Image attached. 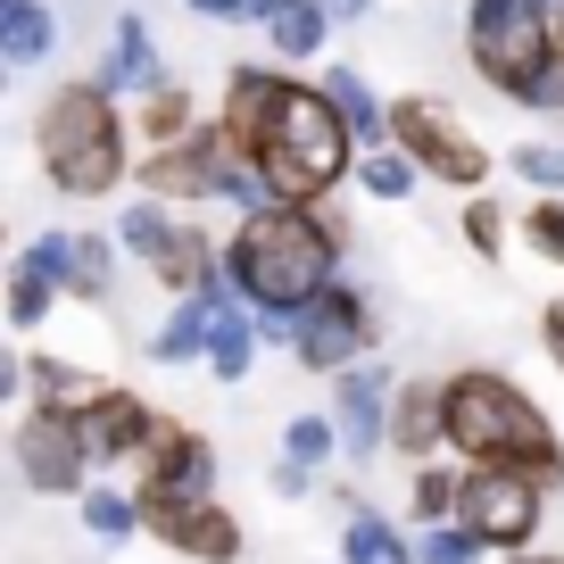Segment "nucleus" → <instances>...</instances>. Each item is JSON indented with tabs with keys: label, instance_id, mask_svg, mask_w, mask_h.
Wrapping results in <instances>:
<instances>
[{
	"label": "nucleus",
	"instance_id": "nucleus-8",
	"mask_svg": "<svg viewBox=\"0 0 564 564\" xmlns=\"http://www.w3.org/2000/svg\"><path fill=\"white\" fill-rule=\"evenodd\" d=\"M133 498H141V514L216 498V441L199 432V423H183V415H159L150 448L133 457Z\"/></svg>",
	"mask_w": 564,
	"mask_h": 564
},
{
	"label": "nucleus",
	"instance_id": "nucleus-29",
	"mask_svg": "<svg viewBox=\"0 0 564 564\" xmlns=\"http://www.w3.org/2000/svg\"><path fill=\"white\" fill-rule=\"evenodd\" d=\"M166 232H175V216H166V199H150V192H133V208H117V249L124 258H159L166 249Z\"/></svg>",
	"mask_w": 564,
	"mask_h": 564
},
{
	"label": "nucleus",
	"instance_id": "nucleus-2",
	"mask_svg": "<svg viewBox=\"0 0 564 564\" xmlns=\"http://www.w3.org/2000/svg\"><path fill=\"white\" fill-rule=\"evenodd\" d=\"M34 150L42 175H51L58 199H117L133 183V117H124L117 91H100L91 75L58 84L51 100L34 108Z\"/></svg>",
	"mask_w": 564,
	"mask_h": 564
},
{
	"label": "nucleus",
	"instance_id": "nucleus-16",
	"mask_svg": "<svg viewBox=\"0 0 564 564\" xmlns=\"http://www.w3.org/2000/svg\"><path fill=\"white\" fill-rule=\"evenodd\" d=\"M282 84H291V75H274L265 58L225 67V108H216V124L232 133V150H241V159H258L265 124H274V108H282Z\"/></svg>",
	"mask_w": 564,
	"mask_h": 564
},
{
	"label": "nucleus",
	"instance_id": "nucleus-40",
	"mask_svg": "<svg viewBox=\"0 0 564 564\" xmlns=\"http://www.w3.org/2000/svg\"><path fill=\"white\" fill-rule=\"evenodd\" d=\"M498 564H564L556 547H523V556H498Z\"/></svg>",
	"mask_w": 564,
	"mask_h": 564
},
{
	"label": "nucleus",
	"instance_id": "nucleus-17",
	"mask_svg": "<svg viewBox=\"0 0 564 564\" xmlns=\"http://www.w3.org/2000/svg\"><path fill=\"white\" fill-rule=\"evenodd\" d=\"M225 300H232V274H216L208 291H192L159 333L141 340V357H150V366H199V357L216 349V307H225Z\"/></svg>",
	"mask_w": 564,
	"mask_h": 564
},
{
	"label": "nucleus",
	"instance_id": "nucleus-15",
	"mask_svg": "<svg viewBox=\"0 0 564 564\" xmlns=\"http://www.w3.org/2000/svg\"><path fill=\"white\" fill-rule=\"evenodd\" d=\"M141 531H150V540H166L175 556H192V564H241V523H232L216 498H199V507H159V514H141Z\"/></svg>",
	"mask_w": 564,
	"mask_h": 564
},
{
	"label": "nucleus",
	"instance_id": "nucleus-26",
	"mask_svg": "<svg viewBox=\"0 0 564 564\" xmlns=\"http://www.w3.org/2000/svg\"><path fill=\"white\" fill-rule=\"evenodd\" d=\"M340 564H423L415 540H399V523H382L373 507H349V531H340Z\"/></svg>",
	"mask_w": 564,
	"mask_h": 564
},
{
	"label": "nucleus",
	"instance_id": "nucleus-7",
	"mask_svg": "<svg viewBox=\"0 0 564 564\" xmlns=\"http://www.w3.org/2000/svg\"><path fill=\"white\" fill-rule=\"evenodd\" d=\"M457 523L474 531L490 556H523L547 523V481L514 474V465H465V498H457Z\"/></svg>",
	"mask_w": 564,
	"mask_h": 564
},
{
	"label": "nucleus",
	"instance_id": "nucleus-36",
	"mask_svg": "<svg viewBox=\"0 0 564 564\" xmlns=\"http://www.w3.org/2000/svg\"><path fill=\"white\" fill-rule=\"evenodd\" d=\"M415 547H423V564H481V556H490V547H481L465 523H432Z\"/></svg>",
	"mask_w": 564,
	"mask_h": 564
},
{
	"label": "nucleus",
	"instance_id": "nucleus-20",
	"mask_svg": "<svg viewBox=\"0 0 564 564\" xmlns=\"http://www.w3.org/2000/svg\"><path fill=\"white\" fill-rule=\"evenodd\" d=\"M333 0H282L274 25H265V42H274L282 67H307V58H324V42H333Z\"/></svg>",
	"mask_w": 564,
	"mask_h": 564
},
{
	"label": "nucleus",
	"instance_id": "nucleus-11",
	"mask_svg": "<svg viewBox=\"0 0 564 564\" xmlns=\"http://www.w3.org/2000/svg\"><path fill=\"white\" fill-rule=\"evenodd\" d=\"M382 340V324H373V300L357 291V282H333L316 307L300 316V340H291V357H300L307 373H349L366 366V349Z\"/></svg>",
	"mask_w": 564,
	"mask_h": 564
},
{
	"label": "nucleus",
	"instance_id": "nucleus-5",
	"mask_svg": "<svg viewBox=\"0 0 564 564\" xmlns=\"http://www.w3.org/2000/svg\"><path fill=\"white\" fill-rule=\"evenodd\" d=\"M465 58L498 100H514L540 67H556V18L531 0H474L465 9Z\"/></svg>",
	"mask_w": 564,
	"mask_h": 564
},
{
	"label": "nucleus",
	"instance_id": "nucleus-42",
	"mask_svg": "<svg viewBox=\"0 0 564 564\" xmlns=\"http://www.w3.org/2000/svg\"><path fill=\"white\" fill-rule=\"evenodd\" d=\"M556 58H564V9H556Z\"/></svg>",
	"mask_w": 564,
	"mask_h": 564
},
{
	"label": "nucleus",
	"instance_id": "nucleus-33",
	"mask_svg": "<svg viewBox=\"0 0 564 564\" xmlns=\"http://www.w3.org/2000/svg\"><path fill=\"white\" fill-rule=\"evenodd\" d=\"M333 448H340V423H333V415H291V423H282V457L333 465Z\"/></svg>",
	"mask_w": 564,
	"mask_h": 564
},
{
	"label": "nucleus",
	"instance_id": "nucleus-9",
	"mask_svg": "<svg viewBox=\"0 0 564 564\" xmlns=\"http://www.w3.org/2000/svg\"><path fill=\"white\" fill-rule=\"evenodd\" d=\"M9 457H18L25 490L34 498H84L91 490V441H84V423L67 415V406H25L18 432H9Z\"/></svg>",
	"mask_w": 564,
	"mask_h": 564
},
{
	"label": "nucleus",
	"instance_id": "nucleus-30",
	"mask_svg": "<svg viewBox=\"0 0 564 564\" xmlns=\"http://www.w3.org/2000/svg\"><path fill=\"white\" fill-rule=\"evenodd\" d=\"M58 300H67V291H58V282L42 274L34 258H18V265H9V324H18V333H34V324L51 316Z\"/></svg>",
	"mask_w": 564,
	"mask_h": 564
},
{
	"label": "nucleus",
	"instance_id": "nucleus-38",
	"mask_svg": "<svg viewBox=\"0 0 564 564\" xmlns=\"http://www.w3.org/2000/svg\"><path fill=\"white\" fill-rule=\"evenodd\" d=\"M192 18H208V25H258L249 18V0H183Z\"/></svg>",
	"mask_w": 564,
	"mask_h": 564
},
{
	"label": "nucleus",
	"instance_id": "nucleus-35",
	"mask_svg": "<svg viewBox=\"0 0 564 564\" xmlns=\"http://www.w3.org/2000/svg\"><path fill=\"white\" fill-rule=\"evenodd\" d=\"M523 241H531V258L564 265V199H540V192H531V208H523Z\"/></svg>",
	"mask_w": 564,
	"mask_h": 564
},
{
	"label": "nucleus",
	"instance_id": "nucleus-32",
	"mask_svg": "<svg viewBox=\"0 0 564 564\" xmlns=\"http://www.w3.org/2000/svg\"><path fill=\"white\" fill-rule=\"evenodd\" d=\"M457 225H465V249H474V258H507V208H498V199L490 192H474V199H465V216H457Z\"/></svg>",
	"mask_w": 564,
	"mask_h": 564
},
{
	"label": "nucleus",
	"instance_id": "nucleus-6",
	"mask_svg": "<svg viewBox=\"0 0 564 564\" xmlns=\"http://www.w3.org/2000/svg\"><path fill=\"white\" fill-rule=\"evenodd\" d=\"M390 141H399L432 183H448L457 199H474L481 183H490V150L474 141V124H465L441 91H399V100H390Z\"/></svg>",
	"mask_w": 564,
	"mask_h": 564
},
{
	"label": "nucleus",
	"instance_id": "nucleus-27",
	"mask_svg": "<svg viewBox=\"0 0 564 564\" xmlns=\"http://www.w3.org/2000/svg\"><path fill=\"white\" fill-rule=\"evenodd\" d=\"M415 183H432V175H423V166L406 159L399 141H382V150H366V159H357V192H366V199H382V208H399V199L415 192Z\"/></svg>",
	"mask_w": 564,
	"mask_h": 564
},
{
	"label": "nucleus",
	"instance_id": "nucleus-25",
	"mask_svg": "<svg viewBox=\"0 0 564 564\" xmlns=\"http://www.w3.org/2000/svg\"><path fill=\"white\" fill-rule=\"evenodd\" d=\"M117 258H124L117 232H75V241H67V300L100 307L108 291H117Z\"/></svg>",
	"mask_w": 564,
	"mask_h": 564
},
{
	"label": "nucleus",
	"instance_id": "nucleus-1",
	"mask_svg": "<svg viewBox=\"0 0 564 564\" xmlns=\"http://www.w3.org/2000/svg\"><path fill=\"white\" fill-rule=\"evenodd\" d=\"M225 274L258 316H307L340 282V216L265 199V208H249L241 225H232Z\"/></svg>",
	"mask_w": 564,
	"mask_h": 564
},
{
	"label": "nucleus",
	"instance_id": "nucleus-18",
	"mask_svg": "<svg viewBox=\"0 0 564 564\" xmlns=\"http://www.w3.org/2000/svg\"><path fill=\"white\" fill-rule=\"evenodd\" d=\"M91 84L117 91V100H150V91L166 84V58H159V42H150V25H141V9H124V18H117L108 58L91 67Z\"/></svg>",
	"mask_w": 564,
	"mask_h": 564
},
{
	"label": "nucleus",
	"instance_id": "nucleus-28",
	"mask_svg": "<svg viewBox=\"0 0 564 564\" xmlns=\"http://www.w3.org/2000/svg\"><path fill=\"white\" fill-rule=\"evenodd\" d=\"M457 498H465V474H448V465H415V481H406V514H415V531L457 523Z\"/></svg>",
	"mask_w": 564,
	"mask_h": 564
},
{
	"label": "nucleus",
	"instance_id": "nucleus-12",
	"mask_svg": "<svg viewBox=\"0 0 564 564\" xmlns=\"http://www.w3.org/2000/svg\"><path fill=\"white\" fill-rule=\"evenodd\" d=\"M390 399H399V390H390V373L373 366H349V373H333V423H340V448H349V457H382L390 448Z\"/></svg>",
	"mask_w": 564,
	"mask_h": 564
},
{
	"label": "nucleus",
	"instance_id": "nucleus-10",
	"mask_svg": "<svg viewBox=\"0 0 564 564\" xmlns=\"http://www.w3.org/2000/svg\"><path fill=\"white\" fill-rule=\"evenodd\" d=\"M232 133L225 124H199L192 141H166V150H141L133 159V192H150V199H166V208H216V192H225V175H232Z\"/></svg>",
	"mask_w": 564,
	"mask_h": 564
},
{
	"label": "nucleus",
	"instance_id": "nucleus-37",
	"mask_svg": "<svg viewBox=\"0 0 564 564\" xmlns=\"http://www.w3.org/2000/svg\"><path fill=\"white\" fill-rule=\"evenodd\" d=\"M540 349H547V366L564 373V300H547V307H540Z\"/></svg>",
	"mask_w": 564,
	"mask_h": 564
},
{
	"label": "nucleus",
	"instance_id": "nucleus-24",
	"mask_svg": "<svg viewBox=\"0 0 564 564\" xmlns=\"http://www.w3.org/2000/svg\"><path fill=\"white\" fill-rule=\"evenodd\" d=\"M100 390H108V373H91V366H58V357H34V366H25V406H67V415H84Z\"/></svg>",
	"mask_w": 564,
	"mask_h": 564
},
{
	"label": "nucleus",
	"instance_id": "nucleus-4",
	"mask_svg": "<svg viewBox=\"0 0 564 564\" xmlns=\"http://www.w3.org/2000/svg\"><path fill=\"white\" fill-rule=\"evenodd\" d=\"M357 159H366V141H357V124L333 108V91L291 75V84H282V108H274V124H265V141H258V159H249V166L265 175V199L324 208V199L357 175Z\"/></svg>",
	"mask_w": 564,
	"mask_h": 564
},
{
	"label": "nucleus",
	"instance_id": "nucleus-41",
	"mask_svg": "<svg viewBox=\"0 0 564 564\" xmlns=\"http://www.w3.org/2000/svg\"><path fill=\"white\" fill-rule=\"evenodd\" d=\"M366 9H373V0H333V18H340V25H349V18H366Z\"/></svg>",
	"mask_w": 564,
	"mask_h": 564
},
{
	"label": "nucleus",
	"instance_id": "nucleus-23",
	"mask_svg": "<svg viewBox=\"0 0 564 564\" xmlns=\"http://www.w3.org/2000/svg\"><path fill=\"white\" fill-rule=\"evenodd\" d=\"M51 42H58L51 0H0V58H9V67H42Z\"/></svg>",
	"mask_w": 564,
	"mask_h": 564
},
{
	"label": "nucleus",
	"instance_id": "nucleus-19",
	"mask_svg": "<svg viewBox=\"0 0 564 564\" xmlns=\"http://www.w3.org/2000/svg\"><path fill=\"white\" fill-rule=\"evenodd\" d=\"M199 100H192V84H175V75H166L159 91H150V100H133V141L141 150H166V141H192L199 133Z\"/></svg>",
	"mask_w": 564,
	"mask_h": 564
},
{
	"label": "nucleus",
	"instance_id": "nucleus-3",
	"mask_svg": "<svg viewBox=\"0 0 564 564\" xmlns=\"http://www.w3.org/2000/svg\"><path fill=\"white\" fill-rule=\"evenodd\" d=\"M448 448L465 465H514V474L547 481V490L564 481V441L547 423V406L498 366L448 373Z\"/></svg>",
	"mask_w": 564,
	"mask_h": 564
},
{
	"label": "nucleus",
	"instance_id": "nucleus-13",
	"mask_svg": "<svg viewBox=\"0 0 564 564\" xmlns=\"http://www.w3.org/2000/svg\"><path fill=\"white\" fill-rule=\"evenodd\" d=\"M390 448L406 465H432L448 448V373H406L390 399Z\"/></svg>",
	"mask_w": 564,
	"mask_h": 564
},
{
	"label": "nucleus",
	"instance_id": "nucleus-39",
	"mask_svg": "<svg viewBox=\"0 0 564 564\" xmlns=\"http://www.w3.org/2000/svg\"><path fill=\"white\" fill-rule=\"evenodd\" d=\"M307 490H316V465L282 457V465H274V498H307Z\"/></svg>",
	"mask_w": 564,
	"mask_h": 564
},
{
	"label": "nucleus",
	"instance_id": "nucleus-21",
	"mask_svg": "<svg viewBox=\"0 0 564 564\" xmlns=\"http://www.w3.org/2000/svg\"><path fill=\"white\" fill-rule=\"evenodd\" d=\"M316 84L333 91V108H340V117L357 124V141H366V150H382V141H390V100H373L366 67H349V58H333V67H324Z\"/></svg>",
	"mask_w": 564,
	"mask_h": 564
},
{
	"label": "nucleus",
	"instance_id": "nucleus-22",
	"mask_svg": "<svg viewBox=\"0 0 564 564\" xmlns=\"http://www.w3.org/2000/svg\"><path fill=\"white\" fill-rule=\"evenodd\" d=\"M258 307L241 300V291H232L225 307H216V349H208V373L216 382H249V366H258Z\"/></svg>",
	"mask_w": 564,
	"mask_h": 564
},
{
	"label": "nucleus",
	"instance_id": "nucleus-43",
	"mask_svg": "<svg viewBox=\"0 0 564 564\" xmlns=\"http://www.w3.org/2000/svg\"><path fill=\"white\" fill-rule=\"evenodd\" d=\"M531 9H547V18H556V9H564V0H531Z\"/></svg>",
	"mask_w": 564,
	"mask_h": 564
},
{
	"label": "nucleus",
	"instance_id": "nucleus-31",
	"mask_svg": "<svg viewBox=\"0 0 564 564\" xmlns=\"http://www.w3.org/2000/svg\"><path fill=\"white\" fill-rule=\"evenodd\" d=\"M75 507H84L91 540H133V531H141V498L133 490H84Z\"/></svg>",
	"mask_w": 564,
	"mask_h": 564
},
{
	"label": "nucleus",
	"instance_id": "nucleus-34",
	"mask_svg": "<svg viewBox=\"0 0 564 564\" xmlns=\"http://www.w3.org/2000/svg\"><path fill=\"white\" fill-rule=\"evenodd\" d=\"M514 175L540 199H564V141H523V150H514Z\"/></svg>",
	"mask_w": 564,
	"mask_h": 564
},
{
	"label": "nucleus",
	"instance_id": "nucleus-14",
	"mask_svg": "<svg viewBox=\"0 0 564 564\" xmlns=\"http://www.w3.org/2000/svg\"><path fill=\"white\" fill-rule=\"evenodd\" d=\"M75 423H84V441H91V457H100V465H133L141 448H150V432H159V406L141 399V390L108 382Z\"/></svg>",
	"mask_w": 564,
	"mask_h": 564
}]
</instances>
